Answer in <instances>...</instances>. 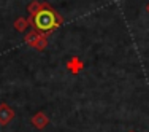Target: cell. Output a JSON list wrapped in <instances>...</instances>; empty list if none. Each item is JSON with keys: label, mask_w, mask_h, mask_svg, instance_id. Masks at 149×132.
Returning <instances> with one entry per match:
<instances>
[{"label": "cell", "mask_w": 149, "mask_h": 132, "mask_svg": "<svg viewBox=\"0 0 149 132\" xmlns=\"http://www.w3.org/2000/svg\"><path fill=\"white\" fill-rule=\"evenodd\" d=\"M35 26L40 30H52L54 27L59 26V21L56 19L54 11L46 8V10H41V11L37 13V16H35Z\"/></svg>", "instance_id": "6da1fadb"}]
</instances>
